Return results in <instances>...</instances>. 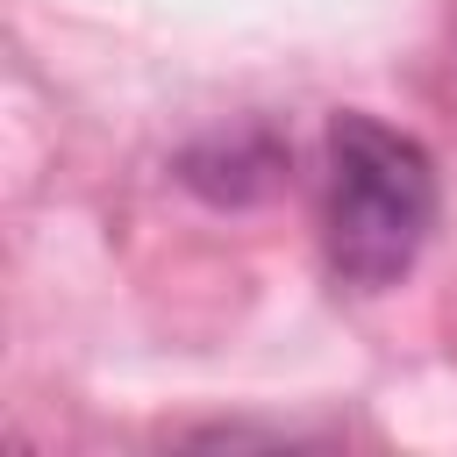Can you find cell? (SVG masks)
Segmentation results:
<instances>
[{"mask_svg":"<svg viewBox=\"0 0 457 457\" xmlns=\"http://www.w3.org/2000/svg\"><path fill=\"white\" fill-rule=\"evenodd\" d=\"M436 228V164L428 150L378 121L336 114L321 136V250L350 293H386L414 271Z\"/></svg>","mask_w":457,"mask_h":457,"instance_id":"obj_1","label":"cell"}]
</instances>
